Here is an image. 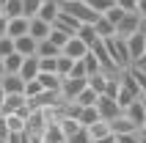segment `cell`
I'll use <instances>...</instances> for the list:
<instances>
[{
    "label": "cell",
    "instance_id": "cell-1",
    "mask_svg": "<svg viewBox=\"0 0 146 143\" xmlns=\"http://www.w3.org/2000/svg\"><path fill=\"white\" fill-rule=\"evenodd\" d=\"M105 44H108V52H110V58H113V64L119 69H130L132 66V55L121 36H110V39H105Z\"/></svg>",
    "mask_w": 146,
    "mask_h": 143
},
{
    "label": "cell",
    "instance_id": "cell-2",
    "mask_svg": "<svg viewBox=\"0 0 146 143\" xmlns=\"http://www.w3.org/2000/svg\"><path fill=\"white\" fill-rule=\"evenodd\" d=\"M61 11H69V14L77 17L80 22H97V17H99L97 11L86 3V0H69V3H64V6H61Z\"/></svg>",
    "mask_w": 146,
    "mask_h": 143
},
{
    "label": "cell",
    "instance_id": "cell-3",
    "mask_svg": "<svg viewBox=\"0 0 146 143\" xmlns=\"http://www.w3.org/2000/svg\"><path fill=\"white\" fill-rule=\"evenodd\" d=\"M141 25H143V17H141L138 11H124V17L116 22V36L127 39V36H132L135 30H141Z\"/></svg>",
    "mask_w": 146,
    "mask_h": 143
},
{
    "label": "cell",
    "instance_id": "cell-4",
    "mask_svg": "<svg viewBox=\"0 0 146 143\" xmlns=\"http://www.w3.org/2000/svg\"><path fill=\"white\" fill-rule=\"evenodd\" d=\"M86 85H88V80H86V77H64V80H61L58 94H61V99H64V102H74V99H77V94H80Z\"/></svg>",
    "mask_w": 146,
    "mask_h": 143
},
{
    "label": "cell",
    "instance_id": "cell-5",
    "mask_svg": "<svg viewBox=\"0 0 146 143\" xmlns=\"http://www.w3.org/2000/svg\"><path fill=\"white\" fill-rule=\"evenodd\" d=\"M91 52H94V58L99 61V66H102V72H110V74H119V66L113 64V58H110V52H108V44L105 39H97L94 44H91Z\"/></svg>",
    "mask_w": 146,
    "mask_h": 143
},
{
    "label": "cell",
    "instance_id": "cell-6",
    "mask_svg": "<svg viewBox=\"0 0 146 143\" xmlns=\"http://www.w3.org/2000/svg\"><path fill=\"white\" fill-rule=\"evenodd\" d=\"M97 110H99V116H102L105 121H113V119H119V116L124 113L113 96H105V94L97 96Z\"/></svg>",
    "mask_w": 146,
    "mask_h": 143
},
{
    "label": "cell",
    "instance_id": "cell-7",
    "mask_svg": "<svg viewBox=\"0 0 146 143\" xmlns=\"http://www.w3.org/2000/svg\"><path fill=\"white\" fill-rule=\"evenodd\" d=\"M88 50H91V47L80 39V36H69V41L61 47V52H64V55H69L72 61H80V58L88 55Z\"/></svg>",
    "mask_w": 146,
    "mask_h": 143
},
{
    "label": "cell",
    "instance_id": "cell-8",
    "mask_svg": "<svg viewBox=\"0 0 146 143\" xmlns=\"http://www.w3.org/2000/svg\"><path fill=\"white\" fill-rule=\"evenodd\" d=\"M127 50H130V55H132V64L138 61V58L146 55V33L143 30H135L132 36H127Z\"/></svg>",
    "mask_w": 146,
    "mask_h": 143
},
{
    "label": "cell",
    "instance_id": "cell-9",
    "mask_svg": "<svg viewBox=\"0 0 146 143\" xmlns=\"http://www.w3.org/2000/svg\"><path fill=\"white\" fill-rule=\"evenodd\" d=\"M52 25H55V28H61V30H66L69 36H77V30H80L83 22L77 19V17H72L69 11H61V14L55 17V22H52Z\"/></svg>",
    "mask_w": 146,
    "mask_h": 143
},
{
    "label": "cell",
    "instance_id": "cell-10",
    "mask_svg": "<svg viewBox=\"0 0 146 143\" xmlns=\"http://www.w3.org/2000/svg\"><path fill=\"white\" fill-rule=\"evenodd\" d=\"M50 30H52V22H47V19H41V17H31V28H28V33H31L36 41L47 39Z\"/></svg>",
    "mask_w": 146,
    "mask_h": 143
},
{
    "label": "cell",
    "instance_id": "cell-11",
    "mask_svg": "<svg viewBox=\"0 0 146 143\" xmlns=\"http://www.w3.org/2000/svg\"><path fill=\"white\" fill-rule=\"evenodd\" d=\"M124 116H130V119L135 121V124H138V129L143 127V124H146V107H143V96L127 105V107H124Z\"/></svg>",
    "mask_w": 146,
    "mask_h": 143
},
{
    "label": "cell",
    "instance_id": "cell-12",
    "mask_svg": "<svg viewBox=\"0 0 146 143\" xmlns=\"http://www.w3.org/2000/svg\"><path fill=\"white\" fill-rule=\"evenodd\" d=\"M28 28H31V19H28V17H11V19H8V28H6V36L19 39V36L28 33Z\"/></svg>",
    "mask_w": 146,
    "mask_h": 143
},
{
    "label": "cell",
    "instance_id": "cell-13",
    "mask_svg": "<svg viewBox=\"0 0 146 143\" xmlns=\"http://www.w3.org/2000/svg\"><path fill=\"white\" fill-rule=\"evenodd\" d=\"M0 88L6 94H25V80L19 74H3L0 77Z\"/></svg>",
    "mask_w": 146,
    "mask_h": 143
},
{
    "label": "cell",
    "instance_id": "cell-14",
    "mask_svg": "<svg viewBox=\"0 0 146 143\" xmlns=\"http://www.w3.org/2000/svg\"><path fill=\"white\" fill-rule=\"evenodd\" d=\"M19 77H22V80H33V77H39V55H25V58H22Z\"/></svg>",
    "mask_w": 146,
    "mask_h": 143
},
{
    "label": "cell",
    "instance_id": "cell-15",
    "mask_svg": "<svg viewBox=\"0 0 146 143\" xmlns=\"http://www.w3.org/2000/svg\"><path fill=\"white\" fill-rule=\"evenodd\" d=\"M36 47H39V41L33 39L31 33H25V36H19V39H14V50L19 52V55H36Z\"/></svg>",
    "mask_w": 146,
    "mask_h": 143
},
{
    "label": "cell",
    "instance_id": "cell-16",
    "mask_svg": "<svg viewBox=\"0 0 146 143\" xmlns=\"http://www.w3.org/2000/svg\"><path fill=\"white\" fill-rule=\"evenodd\" d=\"M110 127H113V135H121V132H138V124L130 119V116H119V119L110 121Z\"/></svg>",
    "mask_w": 146,
    "mask_h": 143
},
{
    "label": "cell",
    "instance_id": "cell-17",
    "mask_svg": "<svg viewBox=\"0 0 146 143\" xmlns=\"http://www.w3.org/2000/svg\"><path fill=\"white\" fill-rule=\"evenodd\" d=\"M94 30H97L99 39H110V36H116V25L110 22L105 14H99V17H97V22H94Z\"/></svg>",
    "mask_w": 146,
    "mask_h": 143
},
{
    "label": "cell",
    "instance_id": "cell-18",
    "mask_svg": "<svg viewBox=\"0 0 146 143\" xmlns=\"http://www.w3.org/2000/svg\"><path fill=\"white\" fill-rule=\"evenodd\" d=\"M61 74L58 72H39V83H41V88L44 91H58L61 88Z\"/></svg>",
    "mask_w": 146,
    "mask_h": 143
},
{
    "label": "cell",
    "instance_id": "cell-19",
    "mask_svg": "<svg viewBox=\"0 0 146 143\" xmlns=\"http://www.w3.org/2000/svg\"><path fill=\"white\" fill-rule=\"evenodd\" d=\"M86 129L91 132L94 140H99V138H105V135H113V127H110V121H105V119H97L94 124H88Z\"/></svg>",
    "mask_w": 146,
    "mask_h": 143
},
{
    "label": "cell",
    "instance_id": "cell-20",
    "mask_svg": "<svg viewBox=\"0 0 146 143\" xmlns=\"http://www.w3.org/2000/svg\"><path fill=\"white\" fill-rule=\"evenodd\" d=\"M61 14V6H58L55 0H44L41 3V8H39V14L36 17H41V19H47V22H55V17Z\"/></svg>",
    "mask_w": 146,
    "mask_h": 143
},
{
    "label": "cell",
    "instance_id": "cell-21",
    "mask_svg": "<svg viewBox=\"0 0 146 143\" xmlns=\"http://www.w3.org/2000/svg\"><path fill=\"white\" fill-rule=\"evenodd\" d=\"M97 119H102V116H99V110H97V105H88V107H80V110H77V121H80L83 127L94 124Z\"/></svg>",
    "mask_w": 146,
    "mask_h": 143
},
{
    "label": "cell",
    "instance_id": "cell-22",
    "mask_svg": "<svg viewBox=\"0 0 146 143\" xmlns=\"http://www.w3.org/2000/svg\"><path fill=\"white\" fill-rule=\"evenodd\" d=\"M108 80H110V72H94V74H88V85L97 91V94H102L108 85Z\"/></svg>",
    "mask_w": 146,
    "mask_h": 143
},
{
    "label": "cell",
    "instance_id": "cell-23",
    "mask_svg": "<svg viewBox=\"0 0 146 143\" xmlns=\"http://www.w3.org/2000/svg\"><path fill=\"white\" fill-rule=\"evenodd\" d=\"M72 66H74L72 58L64 55V52H58V58H55V72L61 74V77H69V74H72Z\"/></svg>",
    "mask_w": 146,
    "mask_h": 143
},
{
    "label": "cell",
    "instance_id": "cell-24",
    "mask_svg": "<svg viewBox=\"0 0 146 143\" xmlns=\"http://www.w3.org/2000/svg\"><path fill=\"white\" fill-rule=\"evenodd\" d=\"M97 96H99V94L94 91V88H91V85H86L80 94H77V99H74V102L80 105V107H88V105H97Z\"/></svg>",
    "mask_w": 146,
    "mask_h": 143
},
{
    "label": "cell",
    "instance_id": "cell-25",
    "mask_svg": "<svg viewBox=\"0 0 146 143\" xmlns=\"http://www.w3.org/2000/svg\"><path fill=\"white\" fill-rule=\"evenodd\" d=\"M22 58L25 55H19V52H11V55H6L3 61H6V74H19V66H22Z\"/></svg>",
    "mask_w": 146,
    "mask_h": 143
},
{
    "label": "cell",
    "instance_id": "cell-26",
    "mask_svg": "<svg viewBox=\"0 0 146 143\" xmlns=\"http://www.w3.org/2000/svg\"><path fill=\"white\" fill-rule=\"evenodd\" d=\"M77 36H80V39L86 41L88 47L99 39V36H97V30H94V22H83V25H80V30H77Z\"/></svg>",
    "mask_w": 146,
    "mask_h": 143
},
{
    "label": "cell",
    "instance_id": "cell-27",
    "mask_svg": "<svg viewBox=\"0 0 146 143\" xmlns=\"http://www.w3.org/2000/svg\"><path fill=\"white\" fill-rule=\"evenodd\" d=\"M0 11H3L8 19H11V17H25V14H22V0H6Z\"/></svg>",
    "mask_w": 146,
    "mask_h": 143
},
{
    "label": "cell",
    "instance_id": "cell-28",
    "mask_svg": "<svg viewBox=\"0 0 146 143\" xmlns=\"http://www.w3.org/2000/svg\"><path fill=\"white\" fill-rule=\"evenodd\" d=\"M58 52H61V47L52 44L50 39H41L39 47H36V55H39V58H44V55H58Z\"/></svg>",
    "mask_w": 146,
    "mask_h": 143
},
{
    "label": "cell",
    "instance_id": "cell-29",
    "mask_svg": "<svg viewBox=\"0 0 146 143\" xmlns=\"http://www.w3.org/2000/svg\"><path fill=\"white\" fill-rule=\"evenodd\" d=\"M66 140H69V143H94V138H91V132H88L86 127H77L72 135L66 138Z\"/></svg>",
    "mask_w": 146,
    "mask_h": 143
},
{
    "label": "cell",
    "instance_id": "cell-30",
    "mask_svg": "<svg viewBox=\"0 0 146 143\" xmlns=\"http://www.w3.org/2000/svg\"><path fill=\"white\" fill-rule=\"evenodd\" d=\"M44 88H41V83H39V77H33V80H25V96L28 99H33V96H39Z\"/></svg>",
    "mask_w": 146,
    "mask_h": 143
},
{
    "label": "cell",
    "instance_id": "cell-31",
    "mask_svg": "<svg viewBox=\"0 0 146 143\" xmlns=\"http://www.w3.org/2000/svg\"><path fill=\"white\" fill-rule=\"evenodd\" d=\"M50 41H52V44H58V47H64L66 41H69V33L66 30H61V28H55V25H52V30H50V36H47Z\"/></svg>",
    "mask_w": 146,
    "mask_h": 143
},
{
    "label": "cell",
    "instance_id": "cell-32",
    "mask_svg": "<svg viewBox=\"0 0 146 143\" xmlns=\"http://www.w3.org/2000/svg\"><path fill=\"white\" fill-rule=\"evenodd\" d=\"M41 3L44 0H22V14L31 19V17H36L39 14V8H41Z\"/></svg>",
    "mask_w": 146,
    "mask_h": 143
},
{
    "label": "cell",
    "instance_id": "cell-33",
    "mask_svg": "<svg viewBox=\"0 0 146 143\" xmlns=\"http://www.w3.org/2000/svg\"><path fill=\"white\" fill-rule=\"evenodd\" d=\"M86 3H88V6L94 8L97 14H105L108 8H113V6H116V0H86Z\"/></svg>",
    "mask_w": 146,
    "mask_h": 143
},
{
    "label": "cell",
    "instance_id": "cell-34",
    "mask_svg": "<svg viewBox=\"0 0 146 143\" xmlns=\"http://www.w3.org/2000/svg\"><path fill=\"white\" fill-rule=\"evenodd\" d=\"M14 52V39L11 36H0V58H6Z\"/></svg>",
    "mask_w": 146,
    "mask_h": 143
},
{
    "label": "cell",
    "instance_id": "cell-35",
    "mask_svg": "<svg viewBox=\"0 0 146 143\" xmlns=\"http://www.w3.org/2000/svg\"><path fill=\"white\" fill-rule=\"evenodd\" d=\"M116 143H143L141 132H121V135H116Z\"/></svg>",
    "mask_w": 146,
    "mask_h": 143
},
{
    "label": "cell",
    "instance_id": "cell-36",
    "mask_svg": "<svg viewBox=\"0 0 146 143\" xmlns=\"http://www.w3.org/2000/svg\"><path fill=\"white\" fill-rule=\"evenodd\" d=\"M55 58L58 55H44V58H39V72H55Z\"/></svg>",
    "mask_w": 146,
    "mask_h": 143
},
{
    "label": "cell",
    "instance_id": "cell-37",
    "mask_svg": "<svg viewBox=\"0 0 146 143\" xmlns=\"http://www.w3.org/2000/svg\"><path fill=\"white\" fill-rule=\"evenodd\" d=\"M69 77H86V80H88V69H86V61H83V58H80V61H74Z\"/></svg>",
    "mask_w": 146,
    "mask_h": 143
},
{
    "label": "cell",
    "instance_id": "cell-38",
    "mask_svg": "<svg viewBox=\"0 0 146 143\" xmlns=\"http://www.w3.org/2000/svg\"><path fill=\"white\" fill-rule=\"evenodd\" d=\"M83 61H86V69H88V74H94V72H102V66H99V61L94 58V52H91V50H88V55L83 58Z\"/></svg>",
    "mask_w": 146,
    "mask_h": 143
},
{
    "label": "cell",
    "instance_id": "cell-39",
    "mask_svg": "<svg viewBox=\"0 0 146 143\" xmlns=\"http://www.w3.org/2000/svg\"><path fill=\"white\" fill-rule=\"evenodd\" d=\"M105 17H108V19H110V22H119V19H121V17H124V8H119V6H113V8H108V11H105Z\"/></svg>",
    "mask_w": 146,
    "mask_h": 143
},
{
    "label": "cell",
    "instance_id": "cell-40",
    "mask_svg": "<svg viewBox=\"0 0 146 143\" xmlns=\"http://www.w3.org/2000/svg\"><path fill=\"white\" fill-rule=\"evenodd\" d=\"M116 6L124 11H138V0H116Z\"/></svg>",
    "mask_w": 146,
    "mask_h": 143
},
{
    "label": "cell",
    "instance_id": "cell-41",
    "mask_svg": "<svg viewBox=\"0 0 146 143\" xmlns=\"http://www.w3.org/2000/svg\"><path fill=\"white\" fill-rule=\"evenodd\" d=\"M6 138H8V124H6V116L0 113V143H6Z\"/></svg>",
    "mask_w": 146,
    "mask_h": 143
},
{
    "label": "cell",
    "instance_id": "cell-42",
    "mask_svg": "<svg viewBox=\"0 0 146 143\" xmlns=\"http://www.w3.org/2000/svg\"><path fill=\"white\" fill-rule=\"evenodd\" d=\"M6 28H8V17L0 11V36H6Z\"/></svg>",
    "mask_w": 146,
    "mask_h": 143
},
{
    "label": "cell",
    "instance_id": "cell-43",
    "mask_svg": "<svg viewBox=\"0 0 146 143\" xmlns=\"http://www.w3.org/2000/svg\"><path fill=\"white\" fill-rule=\"evenodd\" d=\"M138 14L146 19V0H138Z\"/></svg>",
    "mask_w": 146,
    "mask_h": 143
},
{
    "label": "cell",
    "instance_id": "cell-44",
    "mask_svg": "<svg viewBox=\"0 0 146 143\" xmlns=\"http://www.w3.org/2000/svg\"><path fill=\"white\" fill-rule=\"evenodd\" d=\"M94 143H116V135H105V138H99V140H94Z\"/></svg>",
    "mask_w": 146,
    "mask_h": 143
},
{
    "label": "cell",
    "instance_id": "cell-45",
    "mask_svg": "<svg viewBox=\"0 0 146 143\" xmlns=\"http://www.w3.org/2000/svg\"><path fill=\"white\" fill-rule=\"evenodd\" d=\"M3 105H6V91L0 88V110H3Z\"/></svg>",
    "mask_w": 146,
    "mask_h": 143
},
{
    "label": "cell",
    "instance_id": "cell-46",
    "mask_svg": "<svg viewBox=\"0 0 146 143\" xmlns=\"http://www.w3.org/2000/svg\"><path fill=\"white\" fill-rule=\"evenodd\" d=\"M3 74H6V61L0 58V77H3Z\"/></svg>",
    "mask_w": 146,
    "mask_h": 143
},
{
    "label": "cell",
    "instance_id": "cell-47",
    "mask_svg": "<svg viewBox=\"0 0 146 143\" xmlns=\"http://www.w3.org/2000/svg\"><path fill=\"white\" fill-rule=\"evenodd\" d=\"M55 3H58V6H64V3H69V0H55Z\"/></svg>",
    "mask_w": 146,
    "mask_h": 143
},
{
    "label": "cell",
    "instance_id": "cell-48",
    "mask_svg": "<svg viewBox=\"0 0 146 143\" xmlns=\"http://www.w3.org/2000/svg\"><path fill=\"white\" fill-rule=\"evenodd\" d=\"M143 107H146V94H143Z\"/></svg>",
    "mask_w": 146,
    "mask_h": 143
},
{
    "label": "cell",
    "instance_id": "cell-49",
    "mask_svg": "<svg viewBox=\"0 0 146 143\" xmlns=\"http://www.w3.org/2000/svg\"><path fill=\"white\" fill-rule=\"evenodd\" d=\"M0 8H3V3H0Z\"/></svg>",
    "mask_w": 146,
    "mask_h": 143
}]
</instances>
